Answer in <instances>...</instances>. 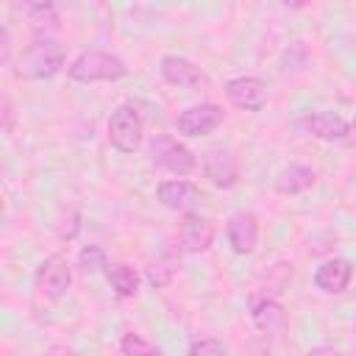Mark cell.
Masks as SVG:
<instances>
[{
	"instance_id": "obj_1",
	"label": "cell",
	"mask_w": 356,
	"mask_h": 356,
	"mask_svg": "<svg viewBox=\"0 0 356 356\" xmlns=\"http://www.w3.org/2000/svg\"><path fill=\"white\" fill-rule=\"evenodd\" d=\"M61 67H64V47L56 39H36L14 61L17 78H25V81L53 78Z\"/></svg>"
},
{
	"instance_id": "obj_2",
	"label": "cell",
	"mask_w": 356,
	"mask_h": 356,
	"mask_svg": "<svg viewBox=\"0 0 356 356\" xmlns=\"http://www.w3.org/2000/svg\"><path fill=\"white\" fill-rule=\"evenodd\" d=\"M67 75L78 83H100V81H120L128 75V67L120 56L106 50H86L70 67Z\"/></svg>"
},
{
	"instance_id": "obj_3",
	"label": "cell",
	"mask_w": 356,
	"mask_h": 356,
	"mask_svg": "<svg viewBox=\"0 0 356 356\" xmlns=\"http://www.w3.org/2000/svg\"><path fill=\"white\" fill-rule=\"evenodd\" d=\"M142 134H145V122L139 117V111L128 103L117 106L108 117V142L111 147H117L120 153H134L142 145Z\"/></svg>"
},
{
	"instance_id": "obj_4",
	"label": "cell",
	"mask_w": 356,
	"mask_h": 356,
	"mask_svg": "<svg viewBox=\"0 0 356 356\" xmlns=\"http://www.w3.org/2000/svg\"><path fill=\"white\" fill-rule=\"evenodd\" d=\"M150 156H153V164H159L161 170H167V172H172V175H189V172H195V167H197L195 153H192L186 145H181L178 139H172L170 134L153 136V142H150Z\"/></svg>"
},
{
	"instance_id": "obj_5",
	"label": "cell",
	"mask_w": 356,
	"mask_h": 356,
	"mask_svg": "<svg viewBox=\"0 0 356 356\" xmlns=\"http://www.w3.org/2000/svg\"><path fill=\"white\" fill-rule=\"evenodd\" d=\"M70 281H72V270H70V261L64 256H50L44 259L39 267H36V275H33V284L36 289L50 298V300H58L67 289H70Z\"/></svg>"
},
{
	"instance_id": "obj_6",
	"label": "cell",
	"mask_w": 356,
	"mask_h": 356,
	"mask_svg": "<svg viewBox=\"0 0 356 356\" xmlns=\"http://www.w3.org/2000/svg\"><path fill=\"white\" fill-rule=\"evenodd\" d=\"M159 72H161V78L170 83V86H181V89H200V86H209V75L197 67V64H192L189 58H184V56H164L161 61H159Z\"/></svg>"
},
{
	"instance_id": "obj_7",
	"label": "cell",
	"mask_w": 356,
	"mask_h": 356,
	"mask_svg": "<svg viewBox=\"0 0 356 356\" xmlns=\"http://www.w3.org/2000/svg\"><path fill=\"white\" fill-rule=\"evenodd\" d=\"M220 122H222V108L217 103H200V106H189L186 111H181L175 120V128L184 136H206Z\"/></svg>"
},
{
	"instance_id": "obj_8",
	"label": "cell",
	"mask_w": 356,
	"mask_h": 356,
	"mask_svg": "<svg viewBox=\"0 0 356 356\" xmlns=\"http://www.w3.org/2000/svg\"><path fill=\"white\" fill-rule=\"evenodd\" d=\"M225 97L242 111H259L267 103V83L261 78H253V75L231 78L225 83Z\"/></svg>"
},
{
	"instance_id": "obj_9",
	"label": "cell",
	"mask_w": 356,
	"mask_h": 356,
	"mask_svg": "<svg viewBox=\"0 0 356 356\" xmlns=\"http://www.w3.org/2000/svg\"><path fill=\"white\" fill-rule=\"evenodd\" d=\"M225 236H228V245L234 253L239 256H248L256 250V242H259V220L253 211H236L231 214L228 225H225Z\"/></svg>"
},
{
	"instance_id": "obj_10",
	"label": "cell",
	"mask_w": 356,
	"mask_h": 356,
	"mask_svg": "<svg viewBox=\"0 0 356 356\" xmlns=\"http://www.w3.org/2000/svg\"><path fill=\"white\" fill-rule=\"evenodd\" d=\"M156 197H159L161 206H167L172 211H189L200 200V189L192 181L172 178V181H161L156 186Z\"/></svg>"
},
{
	"instance_id": "obj_11",
	"label": "cell",
	"mask_w": 356,
	"mask_h": 356,
	"mask_svg": "<svg viewBox=\"0 0 356 356\" xmlns=\"http://www.w3.org/2000/svg\"><path fill=\"white\" fill-rule=\"evenodd\" d=\"M211 239H214L211 220L197 214V211H186L181 220V248L189 253H200L211 245Z\"/></svg>"
},
{
	"instance_id": "obj_12",
	"label": "cell",
	"mask_w": 356,
	"mask_h": 356,
	"mask_svg": "<svg viewBox=\"0 0 356 356\" xmlns=\"http://www.w3.org/2000/svg\"><path fill=\"white\" fill-rule=\"evenodd\" d=\"M350 278H353V264L348 259H328L314 270V286L328 295L345 292Z\"/></svg>"
},
{
	"instance_id": "obj_13",
	"label": "cell",
	"mask_w": 356,
	"mask_h": 356,
	"mask_svg": "<svg viewBox=\"0 0 356 356\" xmlns=\"http://www.w3.org/2000/svg\"><path fill=\"white\" fill-rule=\"evenodd\" d=\"M203 172H206V178H209L214 186H220V189L234 186L236 178H239V167H236L234 156L225 153V150H209L206 159H203Z\"/></svg>"
},
{
	"instance_id": "obj_14",
	"label": "cell",
	"mask_w": 356,
	"mask_h": 356,
	"mask_svg": "<svg viewBox=\"0 0 356 356\" xmlns=\"http://www.w3.org/2000/svg\"><path fill=\"white\" fill-rule=\"evenodd\" d=\"M306 128L312 136L317 139H325V142H339L348 136L350 125L345 117H339L337 111H312L306 117Z\"/></svg>"
},
{
	"instance_id": "obj_15",
	"label": "cell",
	"mask_w": 356,
	"mask_h": 356,
	"mask_svg": "<svg viewBox=\"0 0 356 356\" xmlns=\"http://www.w3.org/2000/svg\"><path fill=\"white\" fill-rule=\"evenodd\" d=\"M314 181H317V172H314L312 167H306V164H289V167H284V170L278 172L275 189H278L281 195H300V192H306Z\"/></svg>"
},
{
	"instance_id": "obj_16",
	"label": "cell",
	"mask_w": 356,
	"mask_h": 356,
	"mask_svg": "<svg viewBox=\"0 0 356 356\" xmlns=\"http://www.w3.org/2000/svg\"><path fill=\"white\" fill-rule=\"evenodd\" d=\"M253 323H256V328L259 331H264V334H281L284 328H286V323H289V317H286V309L278 303V300H259L256 306H253Z\"/></svg>"
},
{
	"instance_id": "obj_17",
	"label": "cell",
	"mask_w": 356,
	"mask_h": 356,
	"mask_svg": "<svg viewBox=\"0 0 356 356\" xmlns=\"http://www.w3.org/2000/svg\"><path fill=\"white\" fill-rule=\"evenodd\" d=\"M25 17H28L31 31L39 39H50L47 33H53L58 28V14H56L53 3H31V6H25Z\"/></svg>"
},
{
	"instance_id": "obj_18",
	"label": "cell",
	"mask_w": 356,
	"mask_h": 356,
	"mask_svg": "<svg viewBox=\"0 0 356 356\" xmlns=\"http://www.w3.org/2000/svg\"><path fill=\"white\" fill-rule=\"evenodd\" d=\"M106 278L111 284V289L120 295V298H134L136 289H139V273L131 267V264H108L106 267Z\"/></svg>"
},
{
	"instance_id": "obj_19",
	"label": "cell",
	"mask_w": 356,
	"mask_h": 356,
	"mask_svg": "<svg viewBox=\"0 0 356 356\" xmlns=\"http://www.w3.org/2000/svg\"><path fill=\"white\" fill-rule=\"evenodd\" d=\"M175 270H178V261H175L172 256H161L159 261H153V264L147 267V281H150L153 286H167L170 278L175 275Z\"/></svg>"
},
{
	"instance_id": "obj_20",
	"label": "cell",
	"mask_w": 356,
	"mask_h": 356,
	"mask_svg": "<svg viewBox=\"0 0 356 356\" xmlns=\"http://www.w3.org/2000/svg\"><path fill=\"white\" fill-rule=\"evenodd\" d=\"M120 350L125 356H161V350L153 342H147L145 337H139V334H125L120 339Z\"/></svg>"
},
{
	"instance_id": "obj_21",
	"label": "cell",
	"mask_w": 356,
	"mask_h": 356,
	"mask_svg": "<svg viewBox=\"0 0 356 356\" xmlns=\"http://www.w3.org/2000/svg\"><path fill=\"white\" fill-rule=\"evenodd\" d=\"M78 264L86 270V273H106V267H108V261H106V250L103 248H97V245H86V248H81V253H78Z\"/></svg>"
},
{
	"instance_id": "obj_22",
	"label": "cell",
	"mask_w": 356,
	"mask_h": 356,
	"mask_svg": "<svg viewBox=\"0 0 356 356\" xmlns=\"http://www.w3.org/2000/svg\"><path fill=\"white\" fill-rule=\"evenodd\" d=\"M189 356H228V348L217 339H195L189 348Z\"/></svg>"
},
{
	"instance_id": "obj_23",
	"label": "cell",
	"mask_w": 356,
	"mask_h": 356,
	"mask_svg": "<svg viewBox=\"0 0 356 356\" xmlns=\"http://www.w3.org/2000/svg\"><path fill=\"white\" fill-rule=\"evenodd\" d=\"M3 117H6V122H3V128H6V131H11V120H14V108H11V100H8V97H3Z\"/></svg>"
},
{
	"instance_id": "obj_24",
	"label": "cell",
	"mask_w": 356,
	"mask_h": 356,
	"mask_svg": "<svg viewBox=\"0 0 356 356\" xmlns=\"http://www.w3.org/2000/svg\"><path fill=\"white\" fill-rule=\"evenodd\" d=\"M306 356H342L339 350H334V348H325V345H320V348H312Z\"/></svg>"
},
{
	"instance_id": "obj_25",
	"label": "cell",
	"mask_w": 356,
	"mask_h": 356,
	"mask_svg": "<svg viewBox=\"0 0 356 356\" xmlns=\"http://www.w3.org/2000/svg\"><path fill=\"white\" fill-rule=\"evenodd\" d=\"M8 28H3V61H8Z\"/></svg>"
},
{
	"instance_id": "obj_26",
	"label": "cell",
	"mask_w": 356,
	"mask_h": 356,
	"mask_svg": "<svg viewBox=\"0 0 356 356\" xmlns=\"http://www.w3.org/2000/svg\"><path fill=\"white\" fill-rule=\"evenodd\" d=\"M353 131H356V120H353Z\"/></svg>"
}]
</instances>
